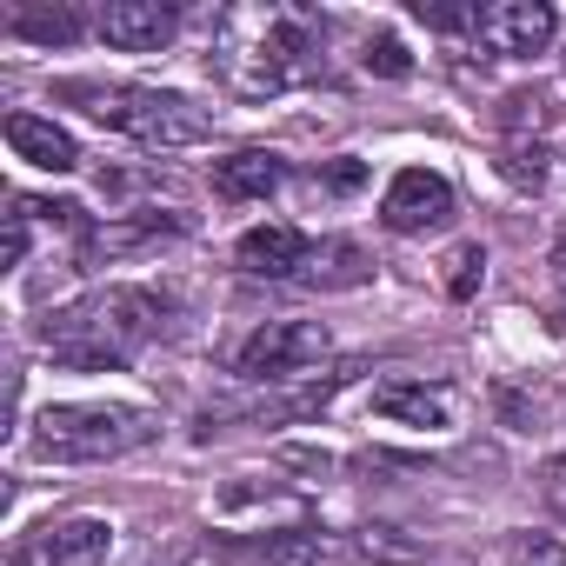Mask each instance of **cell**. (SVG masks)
I'll return each instance as SVG.
<instances>
[{
	"label": "cell",
	"mask_w": 566,
	"mask_h": 566,
	"mask_svg": "<svg viewBox=\"0 0 566 566\" xmlns=\"http://www.w3.org/2000/svg\"><path fill=\"white\" fill-rule=\"evenodd\" d=\"M480 280H486V247H480V240L453 247V253H447V294H453V301H473Z\"/></svg>",
	"instance_id": "obj_18"
},
{
	"label": "cell",
	"mask_w": 566,
	"mask_h": 566,
	"mask_svg": "<svg viewBox=\"0 0 566 566\" xmlns=\"http://www.w3.org/2000/svg\"><path fill=\"white\" fill-rule=\"evenodd\" d=\"M553 280H559V301H566V240L553 247Z\"/></svg>",
	"instance_id": "obj_24"
},
{
	"label": "cell",
	"mask_w": 566,
	"mask_h": 566,
	"mask_svg": "<svg viewBox=\"0 0 566 566\" xmlns=\"http://www.w3.org/2000/svg\"><path fill=\"white\" fill-rule=\"evenodd\" d=\"M553 34H559V14L546 0H493V8H473V41L500 61H533Z\"/></svg>",
	"instance_id": "obj_6"
},
{
	"label": "cell",
	"mask_w": 566,
	"mask_h": 566,
	"mask_svg": "<svg viewBox=\"0 0 566 566\" xmlns=\"http://www.w3.org/2000/svg\"><path fill=\"white\" fill-rule=\"evenodd\" d=\"M180 34V14L167 0H107L101 8V41L120 54H154Z\"/></svg>",
	"instance_id": "obj_9"
},
{
	"label": "cell",
	"mask_w": 566,
	"mask_h": 566,
	"mask_svg": "<svg viewBox=\"0 0 566 566\" xmlns=\"http://www.w3.org/2000/svg\"><path fill=\"white\" fill-rule=\"evenodd\" d=\"M41 334L61 367H120L140 340L160 334V301L147 287H101V294L48 314Z\"/></svg>",
	"instance_id": "obj_2"
},
{
	"label": "cell",
	"mask_w": 566,
	"mask_h": 566,
	"mask_svg": "<svg viewBox=\"0 0 566 566\" xmlns=\"http://www.w3.org/2000/svg\"><path fill=\"white\" fill-rule=\"evenodd\" d=\"M321 21L301 8H253V14H227V54H220V81L247 101L280 94L294 81L321 74Z\"/></svg>",
	"instance_id": "obj_1"
},
{
	"label": "cell",
	"mask_w": 566,
	"mask_h": 566,
	"mask_svg": "<svg viewBox=\"0 0 566 566\" xmlns=\"http://www.w3.org/2000/svg\"><path fill=\"white\" fill-rule=\"evenodd\" d=\"M8 28H14L21 41H41V48H67V41H81L87 21H81L74 8H21Z\"/></svg>",
	"instance_id": "obj_17"
},
{
	"label": "cell",
	"mask_w": 566,
	"mask_h": 566,
	"mask_svg": "<svg viewBox=\"0 0 566 566\" xmlns=\"http://www.w3.org/2000/svg\"><path fill=\"white\" fill-rule=\"evenodd\" d=\"M334 354V334L321 321H266L240 354H233V374L240 380H301L307 367H321Z\"/></svg>",
	"instance_id": "obj_5"
},
{
	"label": "cell",
	"mask_w": 566,
	"mask_h": 566,
	"mask_svg": "<svg viewBox=\"0 0 566 566\" xmlns=\"http://www.w3.org/2000/svg\"><path fill=\"white\" fill-rule=\"evenodd\" d=\"M253 566H347V546L334 533H273L247 546Z\"/></svg>",
	"instance_id": "obj_15"
},
{
	"label": "cell",
	"mask_w": 566,
	"mask_h": 566,
	"mask_svg": "<svg viewBox=\"0 0 566 566\" xmlns=\"http://www.w3.org/2000/svg\"><path fill=\"white\" fill-rule=\"evenodd\" d=\"M307 266H314V287H360V280L374 273V266H367V253H360L354 240H321Z\"/></svg>",
	"instance_id": "obj_16"
},
{
	"label": "cell",
	"mask_w": 566,
	"mask_h": 566,
	"mask_svg": "<svg viewBox=\"0 0 566 566\" xmlns=\"http://www.w3.org/2000/svg\"><path fill=\"white\" fill-rule=\"evenodd\" d=\"M280 460H287V467H301V473H334V453H314V447H287Z\"/></svg>",
	"instance_id": "obj_23"
},
{
	"label": "cell",
	"mask_w": 566,
	"mask_h": 566,
	"mask_svg": "<svg viewBox=\"0 0 566 566\" xmlns=\"http://www.w3.org/2000/svg\"><path fill=\"white\" fill-rule=\"evenodd\" d=\"M114 553V526L94 520V513H74V520H48L21 539L14 566H107Z\"/></svg>",
	"instance_id": "obj_8"
},
{
	"label": "cell",
	"mask_w": 566,
	"mask_h": 566,
	"mask_svg": "<svg viewBox=\"0 0 566 566\" xmlns=\"http://www.w3.org/2000/svg\"><path fill=\"white\" fill-rule=\"evenodd\" d=\"M67 101H81L101 127L140 140V147H193L213 134V114L193 107L187 94H160V87H94V81H67Z\"/></svg>",
	"instance_id": "obj_4"
},
{
	"label": "cell",
	"mask_w": 566,
	"mask_h": 566,
	"mask_svg": "<svg viewBox=\"0 0 566 566\" xmlns=\"http://www.w3.org/2000/svg\"><path fill=\"white\" fill-rule=\"evenodd\" d=\"M8 147H14V160H28L41 174H74L81 167V140L48 114H8Z\"/></svg>",
	"instance_id": "obj_11"
},
{
	"label": "cell",
	"mask_w": 566,
	"mask_h": 566,
	"mask_svg": "<svg viewBox=\"0 0 566 566\" xmlns=\"http://www.w3.org/2000/svg\"><path fill=\"white\" fill-rule=\"evenodd\" d=\"M160 433V420L147 407H127V400H67V407H48L28 433V447L41 460H61V467H101V460H120L134 447H147Z\"/></svg>",
	"instance_id": "obj_3"
},
{
	"label": "cell",
	"mask_w": 566,
	"mask_h": 566,
	"mask_svg": "<svg viewBox=\"0 0 566 566\" xmlns=\"http://www.w3.org/2000/svg\"><path fill=\"white\" fill-rule=\"evenodd\" d=\"M453 180L447 174H433V167H400L394 180H387V200H380V220H387V233H433V227H447L453 220Z\"/></svg>",
	"instance_id": "obj_7"
},
{
	"label": "cell",
	"mask_w": 566,
	"mask_h": 566,
	"mask_svg": "<svg viewBox=\"0 0 566 566\" xmlns=\"http://www.w3.org/2000/svg\"><path fill=\"white\" fill-rule=\"evenodd\" d=\"M233 260H240V273H253V280H287V273H301V266L314 260V247H307V233H301L294 220H260V227L240 233Z\"/></svg>",
	"instance_id": "obj_10"
},
{
	"label": "cell",
	"mask_w": 566,
	"mask_h": 566,
	"mask_svg": "<svg viewBox=\"0 0 566 566\" xmlns=\"http://www.w3.org/2000/svg\"><path fill=\"white\" fill-rule=\"evenodd\" d=\"M360 67H367V74H380V81H407V74H413V61H407L400 34H374V41H367V54H360Z\"/></svg>",
	"instance_id": "obj_19"
},
{
	"label": "cell",
	"mask_w": 566,
	"mask_h": 566,
	"mask_svg": "<svg viewBox=\"0 0 566 566\" xmlns=\"http://www.w3.org/2000/svg\"><path fill=\"white\" fill-rule=\"evenodd\" d=\"M28 240H34V227H28V213L14 207V213H8V266H21V260H28Z\"/></svg>",
	"instance_id": "obj_22"
},
{
	"label": "cell",
	"mask_w": 566,
	"mask_h": 566,
	"mask_svg": "<svg viewBox=\"0 0 566 566\" xmlns=\"http://www.w3.org/2000/svg\"><path fill=\"white\" fill-rule=\"evenodd\" d=\"M506 566H566V546L553 533H513L506 539Z\"/></svg>",
	"instance_id": "obj_20"
},
{
	"label": "cell",
	"mask_w": 566,
	"mask_h": 566,
	"mask_svg": "<svg viewBox=\"0 0 566 566\" xmlns=\"http://www.w3.org/2000/svg\"><path fill=\"white\" fill-rule=\"evenodd\" d=\"M500 174H506L513 187H546V154H539V147H506V154H500Z\"/></svg>",
	"instance_id": "obj_21"
},
{
	"label": "cell",
	"mask_w": 566,
	"mask_h": 566,
	"mask_svg": "<svg viewBox=\"0 0 566 566\" xmlns=\"http://www.w3.org/2000/svg\"><path fill=\"white\" fill-rule=\"evenodd\" d=\"M167 233H180V213H120V220H94V227L81 233V266L120 260V253L154 247V240H167Z\"/></svg>",
	"instance_id": "obj_12"
},
{
	"label": "cell",
	"mask_w": 566,
	"mask_h": 566,
	"mask_svg": "<svg viewBox=\"0 0 566 566\" xmlns=\"http://www.w3.org/2000/svg\"><path fill=\"white\" fill-rule=\"evenodd\" d=\"M280 180H287V160L266 154V147H240V154H227L213 167L220 200H266V193H280Z\"/></svg>",
	"instance_id": "obj_14"
},
{
	"label": "cell",
	"mask_w": 566,
	"mask_h": 566,
	"mask_svg": "<svg viewBox=\"0 0 566 566\" xmlns=\"http://www.w3.org/2000/svg\"><path fill=\"white\" fill-rule=\"evenodd\" d=\"M374 413L394 420V427L447 433V427H453V394H447V387H427V380H387V387L374 394Z\"/></svg>",
	"instance_id": "obj_13"
}]
</instances>
